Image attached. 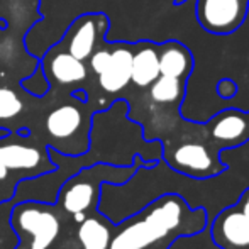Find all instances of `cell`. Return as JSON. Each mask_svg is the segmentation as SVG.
<instances>
[{
	"instance_id": "cell-1",
	"label": "cell",
	"mask_w": 249,
	"mask_h": 249,
	"mask_svg": "<svg viewBox=\"0 0 249 249\" xmlns=\"http://www.w3.org/2000/svg\"><path fill=\"white\" fill-rule=\"evenodd\" d=\"M207 222L203 209H192L180 195L168 194L125 220L108 249H168L178 237L205 231Z\"/></svg>"
},
{
	"instance_id": "cell-2",
	"label": "cell",
	"mask_w": 249,
	"mask_h": 249,
	"mask_svg": "<svg viewBox=\"0 0 249 249\" xmlns=\"http://www.w3.org/2000/svg\"><path fill=\"white\" fill-rule=\"evenodd\" d=\"M249 12V0H195V19L203 31L227 36L239 29Z\"/></svg>"
},
{
	"instance_id": "cell-3",
	"label": "cell",
	"mask_w": 249,
	"mask_h": 249,
	"mask_svg": "<svg viewBox=\"0 0 249 249\" xmlns=\"http://www.w3.org/2000/svg\"><path fill=\"white\" fill-rule=\"evenodd\" d=\"M164 160L175 171L198 180L217 177L227 168L220 161L219 154L212 153V149L202 142L178 144L175 149L164 153Z\"/></svg>"
},
{
	"instance_id": "cell-4",
	"label": "cell",
	"mask_w": 249,
	"mask_h": 249,
	"mask_svg": "<svg viewBox=\"0 0 249 249\" xmlns=\"http://www.w3.org/2000/svg\"><path fill=\"white\" fill-rule=\"evenodd\" d=\"M31 236L29 249H50L59 234V219L37 203H24L14 210V229Z\"/></svg>"
},
{
	"instance_id": "cell-5",
	"label": "cell",
	"mask_w": 249,
	"mask_h": 249,
	"mask_svg": "<svg viewBox=\"0 0 249 249\" xmlns=\"http://www.w3.org/2000/svg\"><path fill=\"white\" fill-rule=\"evenodd\" d=\"M107 27L108 20L104 14H87L78 17L66 34V51L82 61L89 59L97 50Z\"/></svg>"
},
{
	"instance_id": "cell-6",
	"label": "cell",
	"mask_w": 249,
	"mask_h": 249,
	"mask_svg": "<svg viewBox=\"0 0 249 249\" xmlns=\"http://www.w3.org/2000/svg\"><path fill=\"white\" fill-rule=\"evenodd\" d=\"M210 237L220 249H249V219L236 205L227 207L210 224Z\"/></svg>"
},
{
	"instance_id": "cell-7",
	"label": "cell",
	"mask_w": 249,
	"mask_h": 249,
	"mask_svg": "<svg viewBox=\"0 0 249 249\" xmlns=\"http://www.w3.org/2000/svg\"><path fill=\"white\" fill-rule=\"evenodd\" d=\"M210 138L220 142L222 148H234L248 141V119L246 112L237 108H226L205 125Z\"/></svg>"
},
{
	"instance_id": "cell-8",
	"label": "cell",
	"mask_w": 249,
	"mask_h": 249,
	"mask_svg": "<svg viewBox=\"0 0 249 249\" xmlns=\"http://www.w3.org/2000/svg\"><path fill=\"white\" fill-rule=\"evenodd\" d=\"M132 70V46L131 44H114L110 50V59L107 68L99 75L102 90L107 93H119L131 83Z\"/></svg>"
},
{
	"instance_id": "cell-9",
	"label": "cell",
	"mask_w": 249,
	"mask_h": 249,
	"mask_svg": "<svg viewBox=\"0 0 249 249\" xmlns=\"http://www.w3.org/2000/svg\"><path fill=\"white\" fill-rule=\"evenodd\" d=\"M158 59H160V75L171 76L187 82L194 70V56L190 50L180 41H166L158 44Z\"/></svg>"
},
{
	"instance_id": "cell-10",
	"label": "cell",
	"mask_w": 249,
	"mask_h": 249,
	"mask_svg": "<svg viewBox=\"0 0 249 249\" xmlns=\"http://www.w3.org/2000/svg\"><path fill=\"white\" fill-rule=\"evenodd\" d=\"M158 76H160L158 44L151 41H141L132 46L131 83H134L139 89H148Z\"/></svg>"
},
{
	"instance_id": "cell-11",
	"label": "cell",
	"mask_w": 249,
	"mask_h": 249,
	"mask_svg": "<svg viewBox=\"0 0 249 249\" xmlns=\"http://www.w3.org/2000/svg\"><path fill=\"white\" fill-rule=\"evenodd\" d=\"M46 73L53 80H56L61 85H71V83H80L87 78V66L85 61L75 58L68 51L56 53L53 56H48L46 61Z\"/></svg>"
},
{
	"instance_id": "cell-12",
	"label": "cell",
	"mask_w": 249,
	"mask_h": 249,
	"mask_svg": "<svg viewBox=\"0 0 249 249\" xmlns=\"http://www.w3.org/2000/svg\"><path fill=\"white\" fill-rule=\"evenodd\" d=\"M82 110L75 105H61L50 112L46 119V129L54 139H68L82 127Z\"/></svg>"
},
{
	"instance_id": "cell-13",
	"label": "cell",
	"mask_w": 249,
	"mask_h": 249,
	"mask_svg": "<svg viewBox=\"0 0 249 249\" xmlns=\"http://www.w3.org/2000/svg\"><path fill=\"white\" fill-rule=\"evenodd\" d=\"M97 190L99 188H95L89 181L76 180L63 188L61 195H59V202H61L63 209L70 213L87 212L92 207L93 200H95Z\"/></svg>"
},
{
	"instance_id": "cell-14",
	"label": "cell",
	"mask_w": 249,
	"mask_h": 249,
	"mask_svg": "<svg viewBox=\"0 0 249 249\" xmlns=\"http://www.w3.org/2000/svg\"><path fill=\"white\" fill-rule=\"evenodd\" d=\"M0 160L7 170H34L41 164L43 154L33 146L5 144L0 146Z\"/></svg>"
},
{
	"instance_id": "cell-15",
	"label": "cell",
	"mask_w": 249,
	"mask_h": 249,
	"mask_svg": "<svg viewBox=\"0 0 249 249\" xmlns=\"http://www.w3.org/2000/svg\"><path fill=\"white\" fill-rule=\"evenodd\" d=\"M187 82L171 76L160 75L149 85V97L153 102L161 105H180L185 99Z\"/></svg>"
},
{
	"instance_id": "cell-16",
	"label": "cell",
	"mask_w": 249,
	"mask_h": 249,
	"mask_svg": "<svg viewBox=\"0 0 249 249\" xmlns=\"http://www.w3.org/2000/svg\"><path fill=\"white\" fill-rule=\"evenodd\" d=\"M78 239L83 249H108L112 239L110 227L95 217H89L80 222Z\"/></svg>"
},
{
	"instance_id": "cell-17",
	"label": "cell",
	"mask_w": 249,
	"mask_h": 249,
	"mask_svg": "<svg viewBox=\"0 0 249 249\" xmlns=\"http://www.w3.org/2000/svg\"><path fill=\"white\" fill-rule=\"evenodd\" d=\"M24 104L14 90L0 87V121H9L22 112Z\"/></svg>"
},
{
	"instance_id": "cell-18",
	"label": "cell",
	"mask_w": 249,
	"mask_h": 249,
	"mask_svg": "<svg viewBox=\"0 0 249 249\" xmlns=\"http://www.w3.org/2000/svg\"><path fill=\"white\" fill-rule=\"evenodd\" d=\"M108 59H110V48H99L90 54L89 58V66L97 76L107 68Z\"/></svg>"
},
{
	"instance_id": "cell-19",
	"label": "cell",
	"mask_w": 249,
	"mask_h": 249,
	"mask_svg": "<svg viewBox=\"0 0 249 249\" xmlns=\"http://www.w3.org/2000/svg\"><path fill=\"white\" fill-rule=\"evenodd\" d=\"M237 93V85L234 83V80L231 78H220L219 83H217V95L220 99H232L234 95Z\"/></svg>"
},
{
	"instance_id": "cell-20",
	"label": "cell",
	"mask_w": 249,
	"mask_h": 249,
	"mask_svg": "<svg viewBox=\"0 0 249 249\" xmlns=\"http://www.w3.org/2000/svg\"><path fill=\"white\" fill-rule=\"evenodd\" d=\"M234 205L237 207V209L241 210V212L244 213V215L248 217L249 219V188H246V190L241 194V197H239V200H237Z\"/></svg>"
},
{
	"instance_id": "cell-21",
	"label": "cell",
	"mask_w": 249,
	"mask_h": 249,
	"mask_svg": "<svg viewBox=\"0 0 249 249\" xmlns=\"http://www.w3.org/2000/svg\"><path fill=\"white\" fill-rule=\"evenodd\" d=\"M7 173H9V170H7L5 164H3V163H2V160H0V180L7 178Z\"/></svg>"
},
{
	"instance_id": "cell-22",
	"label": "cell",
	"mask_w": 249,
	"mask_h": 249,
	"mask_svg": "<svg viewBox=\"0 0 249 249\" xmlns=\"http://www.w3.org/2000/svg\"><path fill=\"white\" fill-rule=\"evenodd\" d=\"M73 215H75V220H76V222H83V220L87 219L85 212H76V213H73Z\"/></svg>"
},
{
	"instance_id": "cell-23",
	"label": "cell",
	"mask_w": 249,
	"mask_h": 249,
	"mask_svg": "<svg viewBox=\"0 0 249 249\" xmlns=\"http://www.w3.org/2000/svg\"><path fill=\"white\" fill-rule=\"evenodd\" d=\"M7 136H9L7 129H2V127H0V139H2V138H7Z\"/></svg>"
},
{
	"instance_id": "cell-24",
	"label": "cell",
	"mask_w": 249,
	"mask_h": 249,
	"mask_svg": "<svg viewBox=\"0 0 249 249\" xmlns=\"http://www.w3.org/2000/svg\"><path fill=\"white\" fill-rule=\"evenodd\" d=\"M185 2H188V0H175V5H183Z\"/></svg>"
},
{
	"instance_id": "cell-25",
	"label": "cell",
	"mask_w": 249,
	"mask_h": 249,
	"mask_svg": "<svg viewBox=\"0 0 249 249\" xmlns=\"http://www.w3.org/2000/svg\"><path fill=\"white\" fill-rule=\"evenodd\" d=\"M246 119H248V138H249V112H246Z\"/></svg>"
}]
</instances>
